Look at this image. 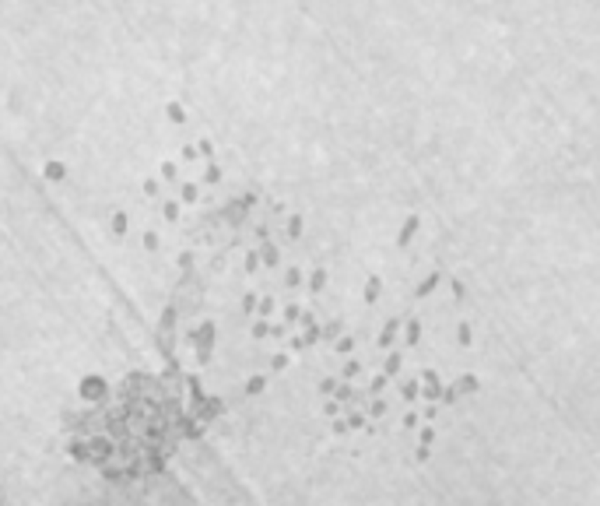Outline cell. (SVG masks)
<instances>
[{"mask_svg": "<svg viewBox=\"0 0 600 506\" xmlns=\"http://www.w3.org/2000/svg\"><path fill=\"white\" fill-rule=\"evenodd\" d=\"M414 228H418V218H407V225H404V228H400V239H397V246H400V249H404V246H407V239H411V235H414Z\"/></svg>", "mask_w": 600, "mask_h": 506, "instance_id": "6da1fadb", "label": "cell"}]
</instances>
